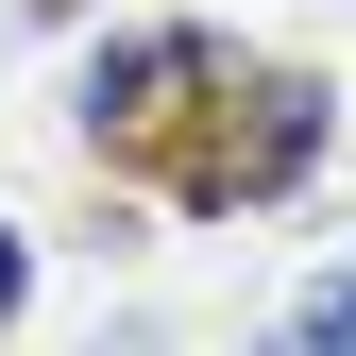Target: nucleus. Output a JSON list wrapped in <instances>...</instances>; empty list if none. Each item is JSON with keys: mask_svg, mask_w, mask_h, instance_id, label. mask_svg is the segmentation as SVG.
<instances>
[{"mask_svg": "<svg viewBox=\"0 0 356 356\" xmlns=\"http://www.w3.org/2000/svg\"><path fill=\"white\" fill-rule=\"evenodd\" d=\"M323 136H339V85L323 68H238V51H220L187 85V119L136 153V187L187 204V220H238V204H289L305 170H323Z\"/></svg>", "mask_w": 356, "mask_h": 356, "instance_id": "1", "label": "nucleus"}, {"mask_svg": "<svg viewBox=\"0 0 356 356\" xmlns=\"http://www.w3.org/2000/svg\"><path fill=\"white\" fill-rule=\"evenodd\" d=\"M220 68V34L204 17H153V34H119V51H85V153H119L136 170L170 119H187V85Z\"/></svg>", "mask_w": 356, "mask_h": 356, "instance_id": "2", "label": "nucleus"}, {"mask_svg": "<svg viewBox=\"0 0 356 356\" xmlns=\"http://www.w3.org/2000/svg\"><path fill=\"white\" fill-rule=\"evenodd\" d=\"M289 339H356V272H339V289H305V305H289Z\"/></svg>", "mask_w": 356, "mask_h": 356, "instance_id": "3", "label": "nucleus"}, {"mask_svg": "<svg viewBox=\"0 0 356 356\" xmlns=\"http://www.w3.org/2000/svg\"><path fill=\"white\" fill-rule=\"evenodd\" d=\"M17 305H34V254H17V220H0V323H17Z\"/></svg>", "mask_w": 356, "mask_h": 356, "instance_id": "4", "label": "nucleus"}]
</instances>
